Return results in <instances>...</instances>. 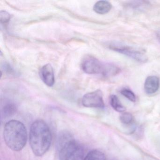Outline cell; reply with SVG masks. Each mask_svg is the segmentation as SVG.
<instances>
[{
    "mask_svg": "<svg viewBox=\"0 0 160 160\" xmlns=\"http://www.w3.org/2000/svg\"><path fill=\"white\" fill-rule=\"evenodd\" d=\"M30 144L33 153L37 156L43 155L50 148L52 135L50 129L41 120L34 121L31 126Z\"/></svg>",
    "mask_w": 160,
    "mask_h": 160,
    "instance_id": "obj_1",
    "label": "cell"
},
{
    "mask_svg": "<svg viewBox=\"0 0 160 160\" xmlns=\"http://www.w3.org/2000/svg\"><path fill=\"white\" fill-rule=\"evenodd\" d=\"M3 138L10 149L14 151H21L27 143L28 135L26 126L19 121H10L4 126Z\"/></svg>",
    "mask_w": 160,
    "mask_h": 160,
    "instance_id": "obj_2",
    "label": "cell"
},
{
    "mask_svg": "<svg viewBox=\"0 0 160 160\" xmlns=\"http://www.w3.org/2000/svg\"><path fill=\"white\" fill-rule=\"evenodd\" d=\"M83 147L72 138L64 139L61 147L59 160H83Z\"/></svg>",
    "mask_w": 160,
    "mask_h": 160,
    "instance_id": "obj_3",
    "label": "cell"
},
{
    "mask_svg": "<svg viewBox=\"0 0 160 160\" xmlns=\"http://www.w3.org/2000/svg\"><path fill=\"white\" fill-rule=\"evenodd\" d=\"M109 48L111 50L127 56L138 62L145 63L148 61V57L145 53L130 47L120 45L110 44Z\"/></svg>",
    "mask_w": 160,
    "mask_h": 160,
    "instance_id": "obj_4",
    "label": "cell"
},
{
    "mask_svg": "<svg viewBox=\"0 0 160 160\" xmlns=\"http://www.w3.org/2000/svg\"><path fill=\"white\" fill-rule=\"evenodd\" d=\"M104 64L92 56L85 57L81 63L82 70L88 74H96L102 73Z\"/></svg>",
    "mask_w": 160,
    "mask_h": 160,
    "instance_id": "obj_5",
    "label": "cell"
},
{
    "mask_svg": "<svg viewBox=\"0 0 160 160\" xmlns=\"http://www.w3.org/2000/svg\"><path fill=\"white\" fill-rule=\"evenodd\" d=\"M82 103L86 107L103 108L105 104L102 92L100 90H97L87 93L82 98Z\"/></svg>",
    "mask_w": 160,
    "mask_h": 160,
    "instance_id": "obj_6",
    "label": "cell"
},
{
    "mask_svg": "<svg viewBox=\"0 0 160 160\" xmlns=\"http://www.w3.org/2000/svg\"><path fill=\"white\" fill-rule=\"evenodd\" d=\"M40 76L43 82L48 87H51L55 84L54 70L51 64L44 65L40 72Z\"/></svg>",
    "mask_w": 160,
    "mask_h": 160,
    "instance_id": "obj_7",
    "label": "cell"
},
{
    "mask_svg": "<svg viewBox=\"0 0 160 160\" xmlns=\"http://www.w3.org/2000/svg\"><path fill=\"white\" fill-rule=\"evenodd\" d=\"M160 87V80L157 77L150 76L148 77L145 80L144 90L148 94L155 93Z\"/></svg>",
    "mask_w": 160,
    "mask_h": 160,
    "instance_id": "obj_8",
    "label": "cell"
},
{
    "mask_svg": "<svg viewBox=\"0 0 160 160\" xmlns=\"http://www.w3.org/2000/svg\"><path fill=\"white\" fill-rule=\"evenodd\" d=\"M112 8V5L107 1H100L97 2L93 6V10L99 14H105L108 13Z\"/></svg>",
    "mask_w": 160,
    "mask_h": 160,
    "instance_id": "obj_9",
    "label": "cell"
},
{
    "mask_svg": "<svg viewBox=\"0 0 160 160\" xmlns=\"http://www.w3.org/2000/svg\"><path fill=\"white\" fill-rule=\"evenodd\" d=\"M121 70L119 67L114 64L104 63L103 70L102 74L106 77L114 76L118 74Z\"/></svg>",
    "mask_w": 160,
    "mask_h": 160,
    "instance_id": "obj_10",
    "label": "cell"
},
{
    "mask_svg": "<svg viewBox=\"0 0 160 160\" xmlns=\"http://www.w3.org/2000/svg\"><path fill=\"white\" fill-rule=\"evenodd\" d=\"M16 106L15 104L11 102H8L2 108V114L4 117H11L16 113Z\"/></svg>",
    "mask_w": 160,
    "mask_h": 160,
    "instance_id": "obj_11",
    "label": "cell"
},
{
    "mask_svg": "<svg viewBox=\"0 0 160 160\" xmlns=\"http://www.w3.org/2000/svg\"><path fill=\"white\" fill-rule=\"evenodd\" d=\"M110 103L112 107L116 111L119 112H123L125 111V107L122 105L116 95H112L110 96Z\"/></svg>",
    "mask_w": 160,
    "mask_h": 160,
    "instance_id": "obj_12",
    "label": "cell"
},
{
    "mask_svg": "<svg viewBox=\"0 0 160 160\" xmlns=\"http://www.w3.org/2000/svg\"><path fill=\"white\" fill-rule=\"evenodd\" d=\"M83 160H106L105 154L98 150L90 152Z\"/></svg>",
    "mask_w": 160,
    "mask_h": 160,
    "instance_id": "obj_13",
    "label": "cell"
},
{
    "mask_svg": "<svg viewBox=\"0 0 160 160\" xmlns=\"http://www.w3.org/2000/svg\"><path fill=\"white\" fill-rule=\"evenodd\" d=\"M120 120L122 123L127 125L132 122L133 121V117L131 113L124 112L121 115Z\"/></svg>",
    "mask_w": 160,
    "mask_h": 160,
    "instance_id": "obj_14",
    "label": "cell"
},
{
    "mask_svg": "<svg viewBox=\"0 0 160 160\" xmlns=\"http://www.w3.org/2000/svg\"><path fill=\"white\" fill-rule=\"evenodd\" d=\"M121 93L131 102H135L136 100V97L134 93L130 89H123L121 91Z\"/></svg>",
    "mask_w": 160,
    "mask_h": 160,
    "instance_id": "obj_15",
    "label": "cell"
},
{
    "mask_svg": "<svg viewBox=\"0 0 160 160\" xmlns=\"http://www.w3.org/2000/svg\"><path fill=\"white\" fill-rule=\"evenodd\" d=\"M11 19V15L6 12L3 11L0 12V21L2 24H6L8 23Z\"/></svg>",
    "mask_w": 160,
    "mask_h": 160,
    "instance_id": "obj_16",
    "label": "cell"
},
{
    "mask_svg": "<svg viewBox=\"0 0 160 160\" xmlns=\"http://www.w3.org/2000/svg\"><path fill=\"white\" fill-rule=\"evenodd\" d=\"M3 67H4V69H5L6 72H7L12 73V72H13V69H12V68H11V66H10L9 64H7V63L4 64Z\"/></svg>",
    "mask_w": 160,
    "mask_h": 160,
    "instance_id": "obj_17",
    "label": "cell"
},
{
    "mask_svg": "<svg viewBox=\"0 0 160 160\" xmlns=\"http://www.w3.org/2000/svg\"></svg>",
    "mask_w": 160,
    "mask_h": 160,
    "instance_id": "obj_18",
    "label": "cell"
}]
</instances>
